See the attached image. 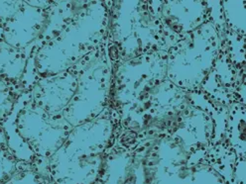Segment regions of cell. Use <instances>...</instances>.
Returning <instances> with one entry per match:
<instances>
[{
	"label": "cell",
	"instance_id": "1",
	"mask_svg": "<svg viewBox=\"0 0 246 184\" xmlns=\"http://www.w3.org/2000/svg\"><path fill=\"white\" fill-rule=\"evenodd\" d=\"M3 124L12 150L21 161L35 163L47 161L73 131L62 115H50L24 93L9 119Z\"/></svg>",
	"mask_w": 246,
	"mask_h": 184
},
{
	"label": "cell",
	"instance_id": "2",
	"mask_svg": "<svg viewBox=\"0 0 246 184\" xmlns=\"http://www.w3.org/2000/svg\"><path fill=\"white\" fill-rule=\"evenodd\" d=\"M61 2L17 1L13 12L0 27L5 43L27 51L30 58L71 23L63 16Z\"/></svg>",
	"mask_w": 246,
	"mask_h": 184
},
{
	"label": "cell",
	"instance_id": "3",
	"mask_svg": "<svg viewBox=\"0 0 246 184\" xmlns=\"http://www.w3.org/2000/svg\"><path fill=\"white\" fill-rule=\"evenodd\" d=\"M30 55L26 51L9 45L0 38V76L23 91Z\"/></svg>",
	"mask_w": 246,
	"mask_h": 184
},
{
	"label": "cell",
	"instance_id": "4",
	"mask_svg": "<svg viewBox=\"0 0 246 184\" xmlns=\"http://www.w3.org/2000/svg\"><path fill=\"white\" fill-rule=\"evenodd\" d=\"M32 165L34 163L23 161L16 155L8 141L5 128L0 123V184L7 182L20 170Z\"/></svg>",
	"mask_w": 246,
	"mask_h": 184
},
{
	"label": "cell",
	"instance_id": "5",
	"mask_svg": "<svg viewBox=\"0 0 246 184\" xmlns=\"http://www.w3.org/2000/svg\"><path fill=\"white\" fill-rule=\"evenodd\" d=\"M25 91L0 76V123L7 121Z\"/></svg>",
	"mask_w": 246,
	"mask_h": 184
},
{
	"label": "cell",
	"instance_id": "6",
	"mask_svg": "<svg viewBox=\"0 0 246 184\" xmlns=\"http://www.w3.org/2000/svg\"><path fill=\"white\" fill-rule=\"evenodd\" d=\"M47 161H40L26 167L12 176L3 184H50L52 180L48 175Z\"/></svg>",
	"mask_w": 246,
	"mask_h": 184
}]
</instances>
